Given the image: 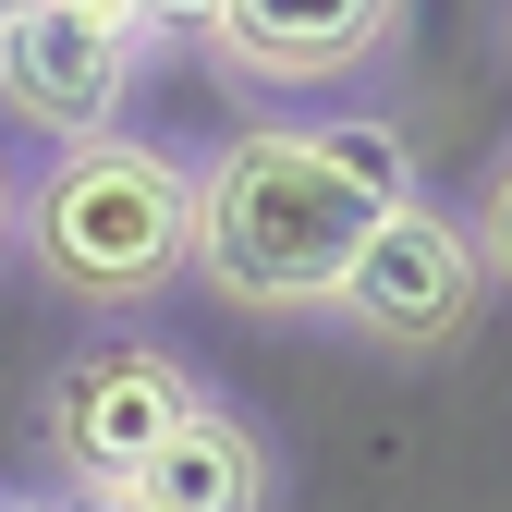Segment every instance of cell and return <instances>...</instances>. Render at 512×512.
I'll return each instance as SVG.
<instances>
[{
	"mask_svg": "<svg viewBox=\"0 0 512 512\" xmlns=\"http://www.w3.org/2000/svg\"><path fill=\"white\" fill-rule=\"evenodd\" d=\"M378 196L305 147V122H256L196 171V281L244 317H317L342 293Z\"/></svg>",
	"mask_w": 512,
	"mask_h": 512,
	"instance_id": "cell-1",
	"label": "cell"
},
{
	"mask_svg": "<svg viewBox=\"0 0 512 512\" xmlns=\"http://www.w3.org/2000/svg\"><path fill=\"white\" fill-rule=\"evenodd\" d=\"M13 244L61 305H147L196 269V171L147 135L61 147L37 196H13Z\"/></svg>",
	"mask_w": 512,
	"mask_h": 512,
	"instance_id": "cell-2",
	"label": "cell"
},
{
	"mask_svg": "<svg viewBox=\"0 0 512 512\" xmlns=\"http://www.w3.org/2000/svg\"><path fill=\"white\" fill-rule=\"evenodd\" d=\"M183 415H208V403H196V378H183L159 342H86L74 366L49 378L37 439H49V464H61L74 500H110V488H135L183 439Z\"/></svg>",
	"mask_w": 512,
	"mask_h": 512,
	"instance_id": "cell-3",
	"label": "cell"
},
{
	"mask_svg": "<svg viewBox=\"0 0 512 512\" xmlns=\"http://www.w3.org/2000/svg\"><path fill=\"white\" fill-rule=\"evenodd\" d=\"M135 61H147V37L110 0H13L0 13V110L37 122L49 147H98V135H122Z\"/></svg>",
	"mask_w": 512,
	"mask_h": 512,
	"instance_id": "cell-4",
	"label": "cell"
},
{
	"mask_svg": "<svg viewBox=\"0 0 512 512\" xmlns=\"http://www.w3.org/2000/svg\"><path fill=\"white\" fill-rule=\"evenodd\" d=\"M476 281H488V269H476L464 220L415 196V208H378V220H366L354 269H342V293H330V317H354L378 354H439V342L476 330Z\"/></svg>",
	"mask_w": 512,
	"mask_h": 512,
	"instance_id": "cell-5",
	"label": "cell"
},
{
	"mask_svg": "<svg viewBox=\"0 0 512 512\" xmlns=\"http://www.w3.org/2000/svg\"><path fill=\"white\" fill-rule=\"evenodd\" d=\"M403 37V0H208L196 49L244 98H317V86H354L378 74Z\"/></svg>",
	"mask_w": 512,
	"mask_h": 512,
	"instance_id": "cell-6",
	"label": "cell"
},
{
	"mask_svg": "<svg viewBox=\"0 0 512 512\" xmlns=\"http://www.w3.org/2000/svg\"><path fill=\"white\" fill-rule=\"evenodd\" d=\"M122 500L135 512H256L269 500V452H256V427H232V415H183V439Z\"/></svg>",
	"mask_w": 512,
	"mask_h": 512,
	"instance_id": "cell-7",
	"label": "cell"
},
{
	"mask_svg": "<svg viewBox=\"0 0 512 512\" xmlns=\"http://www.w3.org/2000/svg\"><path fill=\"white\" fill-rule=\"evenodd\" d=\"M305 147L330 159L342 183H366L378 208H415V147L391 135V122H305Z\"/></svg>",
	"mask_w": 512,
	"mask_h": 512,
	"instance_id": "cell-8",
	"label": "cell"
},
{
	"mask_svg": "<svg viewBox=\"0 0 512 512\" xmlns=\"http://www.w3.org/2000/svg\"><path fill=\"white\" fill-rule=\"evenodd\" d=\"M464 244H476V269H488V281H512V159L488 171V196H476V220H464Z\"/></svg>",
	"mask_w": 512,
	"mask_h": 512,
	"instance_id": "cell-9",
	"label": "cell"
},
{
	"mask_svg": "<svg viewBox=\"0 0 512 512\" xmlns=\"http://www.w3.org/2000/svg\"><path fill=\"white\" fill-rule=\"evenodd\" d=\"M135 37H171V25H208V0H110Z\"/></svg>",
	"mask_w": 512,
	"mask_h": 512,
	"instance_id": "cell-10",
	"label": "cell"
},
{
	"mask_svg": "<svg viewBox=\"0 0 512 512\" xmlns=\"http://www.w3.org/2000/svg\"><path fill=\"white\" fill-rule=\"evenodd\" d=\"M0 256H13V171H0Z\"/></svg>",
	"mask_w": 512,
	"mask_h": 512,
	"instance_id": "cell-11",
	"label": "cell"
},
{
	"mask_svg": "<svg viewBox=\"0 0 512 512\" xmlns=\"http://www.w3.org/2000/svg\"><path fill=\"white\" fill-rule=\"evenodd\" d=\"M0 512H49V500H0Z\"/></svg>",
	"mask_w": 512,
	"mask_h": 512,
	"instance_id": "cell-12",
	"label": "cell"
},
{
	"mask_svg": "<svg viewBox=\"0 0 512 512\" xmlns=\"http://www.w3.org/2000/svg\"><path fill=\"white\" fill-rule=\"evenodd\" d=\"M500 37H512V0H500Z\"/></svg>",
	"mask_w": 512,
	"mask_h": 512,
	"instance_id": "cell-13",
	"label": "cell"
}]
</instances>
